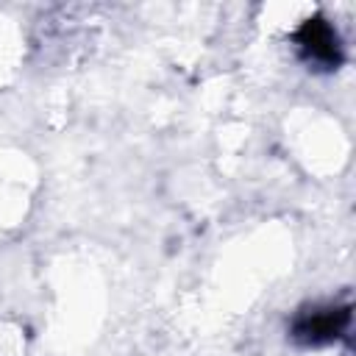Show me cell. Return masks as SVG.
Wrapping results in <instances>:
<instances>
[{"label": "cell", "instance_id": "cell-1", "mask_svg": "<svg viewBox=\"0 0 356 356\" xmlns=\"http://www.w3.org/2000/svg\"><path fill=\"white\" fill-rule=\"evenodd\" d=\"M300 44L306 47V53L317 61H337L339 58V44H337V33L331 31L328 22L323 19H309L300 33H298Z\"/></svg>", "mask_w": 356, "mask_h": 356}, {"label": "cell", "instance_id": "cell-2", "mask_svg": "<svg viewBox=\"0 0 356 356\" xmlns=\"http://www.w3.org/2000/svg\"><path fill=\"white\" fill-rule=\"evenodd\" d=\"M348 323V312L342 309H328V312H314L312 317H303L298 323V337L309 339V342H320V339H331L342 331V325Z\"/></svg>", "mask_w": 356, "mask_h": 356}]
</instances>
